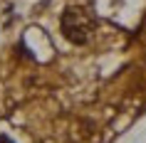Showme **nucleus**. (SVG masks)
I'll return each instance as SVG.
<instances>
[{
    "label": "nucleus",
    "mask_w": 146,
    "mask_h": 143,
    "mask_svg": "<svg viewBox=\"0 0 146 143\" xmlns=\"http://www.w3.org/2000/svg\"><path fill=\"white\" fill-rule=\"evenodd\" d=\"M0 143H13V141H10L8 136H0Z\"/></svg>",
    "instance_id": "obj_2"
},
{
    "label": "nucleus",
    "mask_w": 146,
    "mask_h": 143,
    "mask_svg": "<svg viewBox=\"0 0 146 143\" xmlns=\"http://www.w3.org/2000/svg\"><path fill=\"white\" fill-rule=\"evenodd\" d=\"M89 30H92V22L89 17L82 13V10H67L64 17H62V32L69 42L74 45H84L87 37H89Z\"/></svg>",
    "instance_id": "obj_1"
}]
</instances>
